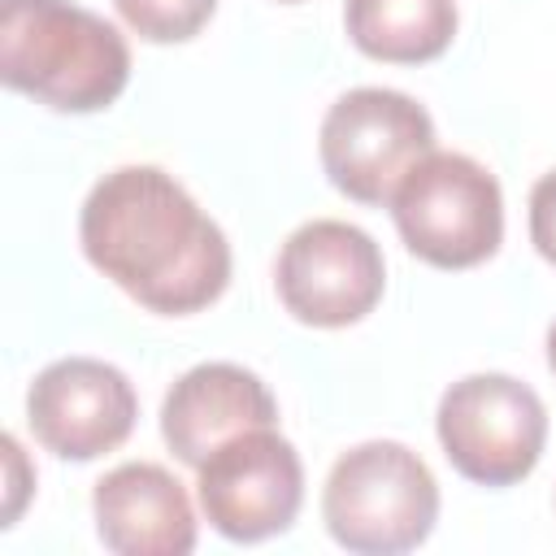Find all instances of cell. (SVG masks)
<instances>
[{"label": "cell", "instance_id": "1", "mask_svg": "<svg viewBox=\"0 0 556 556\" xmlns=\"http://www.w3.org/2000/svg\"><path fill=\"white\" fill-rule=\"evenodd\" d=\"M78 239L109 282L161 317L200 313L230 282L222 226L156 165L104 174L83 200Z\"/></svg>", "mask_w": 556, "mask_h": 556}, {"label": "cell", "instance_id": "2", "mask_svg": "<svg viewBox=\"0 0 556 556\" xmlns=\"http://www.w3.org/2000/svg\"><path fill=\"white\" fill-rule=\"evenodd\" d=\"M0 78L56 113H100L130 83V48L70 0H0Z\"/></svg>", "mask_w": 556, "mask_h": 556}, {"label": "cell", "instance_id": "3", "mask_svg": "<svg viewBox=\"0 0 556 556\" xmlns=\"http://www.w3.org/2000/svg\"><path fill=\"white\" fill-rule=\"evenodd\" d=\"M321 517L339 547L361 556H395L426 543L434 530L439 482L413 447L369 439L334 460L321 486Z\"/></svg>", "mask_w": 556, "mask_h": 556}, {"label": "cell", "instance_id": "4", "mask_svg": "<svg viewBox=\"0 0 556 556\" xmlns=\"http://www.w3.org/2000/svg\"><path fill=\"white\" fill-rule=\"evenodd\" d=\"M404 248L434 269H469L504 239V195L486 165L465 152H430L391 195Z\"/></svg>", "mask_w": 556, "mask_h": 556}, {"label": "cell", "instance_id": "5", "mask_svg": "<svg viewBox=\"0 0 556 556\" xmlns=\"http://www.w3.org/2000/svg\"><path fill=\"white\" fill-rule=\"evenodd\" d=\"M443 456L478 486H513L534 473L547 443V408L513 374H469L452 382L434 417Z\"/></svg>", "mask_w": 556, "mask_h": 556}, {"label": "cell", "instance_id": "6", "mask_svg": "<svg viewBox=\"0 0 556 556\" xmlns=\"http://www.w3.org/2000/svg\"><path fill=\"white\" fill-rule=\"evenodd\" d=\"M434 152L430 113L391 87H356L321 117L326 178L356 204H391L408 169Z\"/></svg>", "mask_w": 556, "mask_h": 556}, {"label": "cell", "instance_id": "7", "mask_svg": "<svg viewBox=\"0 0 556 556\" xmlns=\"http://www.w3.org/2000/svg\"><path fill=\"white\" fill-rule=\"evenodd\" d=\"M274 287L282 308L321 330L352 326L374 313L387 287V265L382 248L352 222L339 217H317L304 222L300 230L287 235L278 265H274Z\"/></svg>", "mask_w": 556, "mask_h": 556}, {"label": "cell", "instance_id": "8", "mask_svg": "<svg viewBox=\"0 0 556 556\" xmlns=\"http://www.w3.org/2000/svg\"><path fill=\"white\" fill-rule=\"evenodd\" d=\"M195 473L208 526L235 543L282 534L304 504V465L278 426L235 434Z\"/></svg>", "mask_w": 556, "mask_h": 556}, {"label": "cell", "instance_id": "9", "mask_svg": "<svg viewBox=\"0 0 556 556\" xmlns=\"http://www.w3.org/2000/svg\"><path fill=\"white\" fill-rule=\"evenodd\" d=\"M139 395L130 378L96 356H65L35 374L26 391V421L35 439L61 460H96L122 447L135 430Z\"/></svg>", "mask_w": 556, "mask_h": 556}, {"label": "cell", "instance_id": "10", "mask_svg": "<svg viewBox=\"0 0 556 556\" xmlns=\"http://www.w3.org/2000/svg\"><path fill=\"white\" fill-rule=\"evenodd\" d=\"M261 426H278V404L252 369L230 361L187 369L161 404V434L169 452L191 469H200L235 434Z\"/></svg>", "mask_w": 556, "mask_h": 556}, {"label": "cell", "instance_id": "11", "mask_svg": "<svg viewBox=\"0 0 556 556\" xmlns=\"http://www.w3.org/2000/svg\"><path fill=\"white\" fill-rule=\"evenodd\" d=\"M96 534L117 556H187L195 547V508L182 482L152 460H126L96 482Z\"/></svg>", "mask_w": 556, "mask_h": 556}, {"label": "cell", "instance_id": "12", "mask_svg": "<svg viewBox=\"0 0 556 556\" xmlns=\"http://www.w3.org/2000/svg\"><path fill=\"white\" fill-rule=\"evenodd\" d=\"M348 39L387 65L434 61L456 35V0H348Z\"/></svg>", "mask_w": 556, "mask_h": 556}, {"label": "cell", "instance_id": "13", "mask_svg": "<svg viewBox=\"0 0 556 556\" xmlns=\"http://www.w3.org/2000/svg\"><path fill=\"white\" fill-rule=\"evenodd\" d=\"M113 4L122 22L148 43H187L208 26L217 9V0H113Z\"/></svg>", "mask_w": 556, "mask_h": 556}, {"label": "cell", "instance_id": "14", "mask_svg": "<svg viewBox=\"0 0 556 556\" xmlns=\"http://www.w3.org/2000/svg\"><path fill=\"white\" fill-rule=\"evenodd\" d=\"M530 243L547 265H556V169L543 174L530 191Z\"/></svg>", "mask_w": 556, "mask_h": 556}, {"label": "cell", "instance_id": "15", "mask_svg": "<svg viewBox=\"0 0 556 556\" xmlns=\"http://www.w3.org/2000/svg\"><path fill=\"white\" fill-rule=\"evenodd\" d=\"M4 460H9V504H4V526H13V517L22 513L26 486H35V478H26V456L22 443L13 434H4Z\"/></svg>", "mask_w": 556, "mask_h": 556}, {"label": "cell", "instance_id": "16", "mask_svg": "<svg viewBox=\"0 0 556 556\" xmlns=\"http://www.w3.org/2000/svg\"><path fill=\"white\" fill-rule=\"evenodd\" d=\"M547 365H552V374H556V321H552V330H547Z\"/></svg>", "mask_w": 556, "mask_h": 556}, {"label": "cell", "instance_id": "17", "mask_svg": "<svg viewBox=\"0 0 556 556\" xmlns=\"http://www.w3.org/2000/svg\"><path fill=\"white\" fill-rule=\"evenodd\" d=\"M278 4H300V0H278Z\"/></svg>", "mask_w": 556, "mask_h": 556}]
</instances>
